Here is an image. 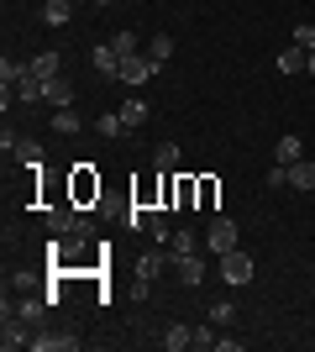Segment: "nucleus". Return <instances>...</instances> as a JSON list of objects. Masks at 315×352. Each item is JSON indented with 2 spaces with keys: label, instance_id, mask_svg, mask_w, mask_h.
<instances>
[{
  "label": "nucleus",
  "instance_id": "nucleus-35",
  "mask_svg": "<svg viewBox=\"0 0 315 352\" xmlns=\"http://www.w3.org/2000/svg\"><path fill=\"white\" fill-rule=\"evenodd\" d=\"M69 6H84V0H69Z\"/></svg>",
  "mask_w": 315,
  "mask_h": 352
},
{
  "label": "nucleus",
  "instance_id": "nucleus-21",
  "mask_svg": "<svg viewBox=\"0 0 315 352\" xmlns=\"http://www.w3.org/2000/svg\"><path fill=\"white\" fill-rule=\"evenodd\" d=\"M163 347H168V352L195 347V326H168V331H163Z\"/></svg>",
  "mask_w": 315,
  "mask_h": 352
},
{
  "label": "nucleus",
  "instance_id": "nucleus-23",
  "mask_svg": "<svg viewBox=\"0 0 315 352\" xmlns=\"http://www.w3.org/2000/svg\"><path fill=\"white\" fill-rule=\"evenodd\" d=\"M184 252H200V236H195V232H184V226H179V232L168 236V258H184Z\"/></svg>",
  "mask_w": 315,
  "mask_h": 352
},
{
  "label": "nucleus",
  "instance_id": "nucleus-14",
  "mask_svg": "<svg viewBox=\"0 0 315 352\" xmlns=\"http://www.w3.org/2000/svg\"><path fill=\"white\" fill-rule=\"evenodd\" d=\"M16 163H21V168H43V142H37V137H21V142H16Z\"/></svg>",
  "mask_w": 315,
  "mask_h": 352
},
{
  "label": "nucleus",
  "instance_id": "nucleus-33",
  "mask_svg": "<svg viewBox=\"0 0 315 352\" xmlns=\"http://www.w3.org/2000/svg\"><path fill=\"white\" fill-rule=\"evenodd\" d=\"M90 6H95V11H105V6H116V0H90Z\"/></svg>",
  "mask_w": 315,
  "mask_h": 352
},
{
  "label": "nucleus",
  "instance_id": "nucleus-27",
  "mask_svg": "<svg viewBox=\"0 0 315 352\" xmlns=\"http://www.w3.org/2000/svg\"><path fill=\"white\" fill-rule=\"evenodd\" d=\"M263 184H268V190H284V184H289V163L273 158V168H263Z\"/></svg>",
  "mask_w": 315,
  "mask_h": 352
},
{
  "label": "nucleus",
  "instance_id": "nucleus-30",
  "mask_svg": "<svg viewBox=\"0 0 315 352\" xmlns=\"http://www.w3.org/2000/svg\"><path fill=\"white\" fill-rule=\"evenodd\" d=\"M110 47H116V58H132V53H137V32H116Z\"/></svg>",
  "mask_w": 315,
  "mask_h": 352
},
{
  "label": "nucleus",
  "instance_id": "nucleus-8",
  "mask_svg": "<svg viewBox=\"0 0 315 352\" xmlns=\"http://www.w3.org/2000/svg\"><path fill=\"white\" fill-rule=\"evenodd\" d=\"M174 268H179V284H205V258L200 252H184V258H174Z\"/></svg>",
  "mask_w": 315,
  "mask_h": 352
},
{
  "label": "nucleus",
  "instance_id": "nucleus-31",
  "mask_svg": "<svg viewBox=\"0 0 315 352\" xmlns=\"http://www.w3.org/2000/svg\"><path fill=\"white\" fill-rule=\"evenodd\" d=\"M215 195H221V184H215V179H200V210H215Z\"/></svg>",
  "mask_w": 315,
  "mask_h": 352
},
{
  "label": "nucleus",
  "instance_id": "nucleus-4",
  "mask_svg": "<svg viewBox=\"0 0 315 352\" xmlns=\"http://www.w3.org/2000/svg\"><path fill=\"white\" fill-rule=\"evenodd\" d=\"M221 279L242 289V284L253 279V258H247V252H237V248H231V252H221Z\"/></svg>",
  "mask_w": 315,
  "mask_h": 352
},
{
  "label": "nucleus",
  "instance_id": "nucleus-28",
  "mask_svg": "<svg viewBox=\"0 0 315 352\" xmlns=\"http://www.w3.org/2000/svg\"><path fill=\"white\" fill-rule=\"evenodd\" d=\"M215 337H221V326H215V321H205V326H195V347H205V352H215Z\"/></svg>",
  "mask_w": 315,
  "mask_h": 352
},
{
  "label": "nucleus",
  "instance_id": "nucleus-12",
  "mask_svg": "<svg viewBox=\"0 0 315 352\" xmlns=\"http://www.w3.org/2000/svg\"><path fill=\"white\" fill-rule=\"evenodd\" d=\"M273 158H279V163H300V158H305V142H300L294 132H284L279 142H273Z\"/></svg>",
  "mask_w": 315,
  "mask_h": 352
},
{
  "label": "nucleus",
  "instance_id": "nucleus-18",
  "mask_svg": "<svg viewBox=\"0 0 315 352\" xmlns=\"http://www.w3.org/2000/svg\"><path fill=\"white\" fill-rule=\"evenodd\" d=\"M289 184H294V190H315V163L310 158H300V163H289Z\"/></svg>",
  "mask_w": 315,
  "mask_h": 352
},
{
  "label": "nucleus",
  "instance_id": "nucleus-3",
  "mask_svg": "<svg viewBox=\"0 0 315 352\" xmlns=\"http://www.w3.org/2000/svg\"><path fill=\"white\" fill-rule=\"evenodd\" d=\"M5 316V326H0V347L5 352H16V347H32V331H27V321L16 316V310H0Z\"/></svg>",
  "mask_w": 315,
  "mask_h": 352
},
{
  "label": "nucleus",
  "instance_id": "nucleus-11",
  "mask_svg": "<svg viewBox=\"0 0 315 352\" xmlns=\"http://www.w3.org/2000/svg\"><path fill=\"white\" fill-rule=\"evenodd\" d=\"M90 63H95V74H105V79H116V69H121V58H116V47H110V43H95Z\"/></svg>",
  "mask_w": 315,
  "mask_h": 352
},
{
  "label": "nucleus",
  "instance_id": "nucleus-10",
  "mask_svg": "<svg viewBox=\"0 0 315 352\" xmlns=\"http://www.w3.org/2000/svg\"><path fill=\"white\" fill-rule=\"evenodd\" d=\"M200 200V179H189V174H174V210H189Z\"/></svg>",
  "mask_w": 315,
  "mask_h": 352
},
{
  "label": "nucleus",
  "instance_id": "nucleus-5",
  "mask_svg": "<svg viewBox=\"0 0 315 352\" xmlns=\"http://www.w3.org/2000/svg\"><path fill=\"white\" fill-rule=\"evenodd\" d=\"M79 347V331H37L32 337V352H74Z\"/></svg>",
  "mask_w": 315,
  "mask_h": 352
},
{
  "label": "nucleus",
  "instance_id": "nucleus-6",
  "mask_svg": "<svg viewBox=\"0 0 315 352\" xmlns=\"http://www.w3.org/2000/svg\"><path fill=\"white\" fill-rule=\"evenodd\" d=\"M163 263H174V258H168V248H158V252H137V268H132V279H158V274H163Z\"/></svg>",
  "mask_w": 315,
  "mask_h": 352
},
{
  "label": "nucleus",
  "instance_id": "nucleus-9",
  "mask_svg": "<svg viewBox=\"0 0 315 352\" xmlns=\"http://www.w3.org/2000/svg\"><path fill=\"white\" fill-rule=\"evenodd\" d=\"M0 310H16V316H21V321L32 326V321H43V310H47V294H27V300H16V305L5 300Z\"/></svg>",
  "mask_w": 315,
  "mask_h": 352
},
{
  "label": "nucleus",
  "instance_id": "nucleus-29",
  "mask_svg": "<svg viewBox=\"0 0 315 352\" xmlns=\"http://www.w3.org/2000/svg\"><path fill=\"white\" fill-rule=\"evenodd\" d=\"M210 321H215V326H231V321H237V305H231V300H215V305H210Z\"/></svg>",
  "mask_w": 315,
  "mask_h": 352
},
{
  "label": "nucleus",
  "instance_id": "nucleus-32",
  "mask_svg": "<svg viewBox=\"0 0 315 352\" xmlns=\"http://www.w3.org/2000/svg\"><path fill=\"white\" fill-rule=\"evenodd\" d=\"M294 43H300L305 53H315V21H300V27H294Z\"/></svg>",
  "mask_w": 315,
  "mask_h": 352
},
{
  "label": "nucleus",
  "instance_id": "nucleus-26",
  "mask_svg": "<svg viewBox=\"0 0 315 352\" xmlns=\"http://www.w3.org/2000/svg\"><path fill=\"white\" fill-rule=\"evenodd\" d=\"M32 74H37V79H58V53H37V58H32Z\"/></svg>",
  "mask_w": 315,
  "mask_h": 352
},
{
  "label": "nucleus",
  "instance_id": "nucleus-2",
  "mask_svg": "<svg viewBox=\"0 0 315 352\" xmlns=\"http://www.w3.org/2000/svg\"><path fill=\"white\" fill-rule=\"evenodd\" d=\"M152 74H158V63H152L148 53H132V58H121L116 79H121V85H148Z\"/></svg>",
  "mask_w": 315,
  "mask_h": 352
},
{
  "label": "nucleus",
  "instance_id": "nucleus-20",
  "mask_svg": "<svg viewBox=\"0 0 315 352\" xmlns=\"http://www.w3.org/2000/svg\"><path fill=\"white\" fill-rule=\"evenodd\" d=\"M43 21H47V27H69V21H74V6H69V0H47Z\"/></svg>",
  "mask_w": 315,
  "mask_h": 352
},
{
  "label": "nucleus",
  "instance_id": "nucleus-25",
  "mask_svg": "<svg viewBox=\"0 0 315 352\" xmlns=\"http://www.w3.org/2000/svg\"><path fill=\"white\" fill-rule=\"evenodd\" d=\"M148 58L158 63V69H163V63L174 58V37H148Z\"/></svg>",
  "mask_w": 315,
  "mask_h": 352
},
{
  "label": "nucleus",
  "instance_id": "nucleus-19",
  "mask_svg": "<svg viewBox=\"0 0 315 352\" xmlns=\"http://www.w3.org/2000/svg\"><path fill=\"white\" fill-rule=\"evenodd\" d=\"M305 63H310V53H305V47H300V43H289V47H284V53H279V74H300V69H305Z\"/></svg>",
  "mask_w": 315,
  "mask_h": 352
},
{
  "label": "nucleus",
  "instance_id": "nucleus-17",
  "mask_svg": "<svg viewBox=\"0 0 315 352\" xmlns=\"http://www.w3.org/2000/svg\"><path fill=\"white\" fill-rule=\"evenodd\" d=\"M121 121H126V126H142V121H148V100H142V95H126V100H121Z\"/></svg>",
  "mask_w": 315,
  "mask_h": 352
},
{
  "label": "nucleus",
  "instance_id": "nucleus-24",
  "mask_svg": "<svg viewBox=\"0 0 315 352\" xmlns=\"http://www.w3.org/2000/svg\"><path fill=\"white\" fill-rule=\"evenodd\" d=\"M27 74H32V63H16V58H5V63H0V85H21V79H27Z\"/></svg>",
  "mask_w": 315,
  "mask_h": 352
},
{
  "label": "nucleus",
  "instance_id": "nucleus-13",
  "mask_svg": "<svg viewBox=\"0 0 315 352\" xmlns=\"http://www.w3.org/2000/svg\"><path fill=\"white\" fill-rule=\"evenodd\" d=\"M152 168H158V174H174V168H179V142H158L152 147Z\"/></svg>",
  "mask_w": 315,
  "mask_h": 352
},
{
  "label": "nucleus",
  "instance_id": "nucleus-1",
  "mask_svg": "<svg viewBox=\"0 0 315 352\" xmlns=\"http://www.w3.org/2000/svg\"><path fill=\"white\" fill-rule=\"evenodd\" d=\"M237 248V221H226V216H215L205 226V252H215V258H221V252H231Z\"/></svg>",
  "mask_w": 315,
  "mask_h": 352
},
{
  "label": "nucleus",
  "instance_id": "nucleus-16",
  "mask_svg": "<svg viewBox=\"0 0 315 352\" xmlns=\"http://www.w3.org/2000/svg\"><path fill=\"white\" fill-rule=\"evenodd\" d=\"M47 105H53V111H63V105H74V85H69V79H47Z\"/></svg>",
  "mask_w": 315,
  "mask_h": 352
},
{
  "label": "nucleus",
  "instance_id": "nucleus-22",
  "mask_svg": "<svg viewBox=\"0 0 315 352\" xmlns=\"http://www.w3.org/2000/svg\"><path fill=\"white\" fill-rule=\"evenodd\" d=\"M95 132H100V137H110V142H116V137H126V132H132V126L121 121V111H105V116L95 121Z\"/></svg>",
  "mask_w": 315,
  "mask_h": 352
},
{
  "label": "nucleus",
  "instance_id": "nucleus-15",
  "mask_svg": "<svg viewBox=\"0 0 315 352\" xmlns=\"http://www.w3.org/2000/svg\"><path fill=\"white\" fill-rule=\"evenodd\" d=\"M53 132H58V137H74V132H84V121H79V111H74V105L53 111Z\"/></svg>",
  "mask_w": 315,
  "mask_h": 352
},
{
  "label": "nucleus",
  "instance_id": "nucleus-34",
  "mask_svg": "<svg viewBox=\"0 0 315 352\" xmlns=\"http://www.w3.org/2000/svg\"><path fill=\"white\" fill-rule=\"evenodd\" d=\"M305 74H310V79H315V53H310V63H305Z\"/></svg>",
  "mask_w": 315,
  "mask_h": 352
},
{
  "label": "nucleus",
  "instance_id": "nucleus-7",
  "mask_svg": "<svg viewBox=\"0 0 315 352\" xmlns=\"http://www.w3.org/2000/svg\"><path fill=\"white\" fill-rule=\"evenodd\" d=\"M74 206H90V200H100V179L90 174V163H74Z\"/></svg>",
  "mask_w": 315,
  "mask_h": 352
}]
</instances>
